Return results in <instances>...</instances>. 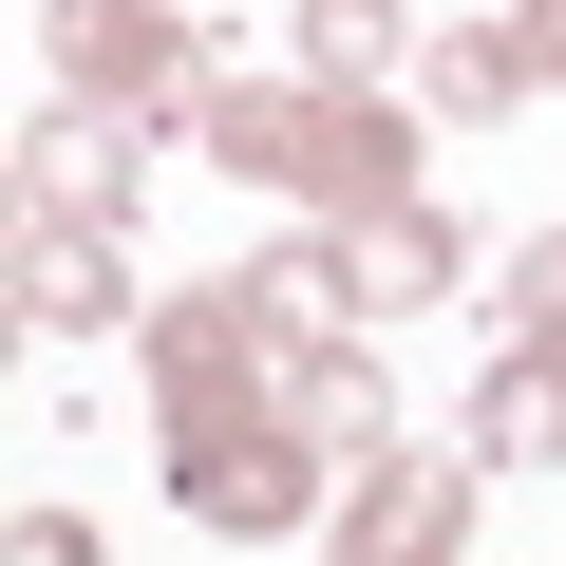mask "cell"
I'll list each match as a JSON object with an SVG mask.
<instances>
[{"label": "cell", "mask_w": 566, "mask_h": 566, "mask_svg": "<svg viewBox=\"0 0 566 566\" xmlns=\"http://www.w3.org/2000/svg\"><path fill=\"white\" fill-rule=\"evenodd\" d=\"M434 547H453V472H397V491L340 528V566H434Z\"/></svg>", "instance_id": "obj_1"}]
</instances>
